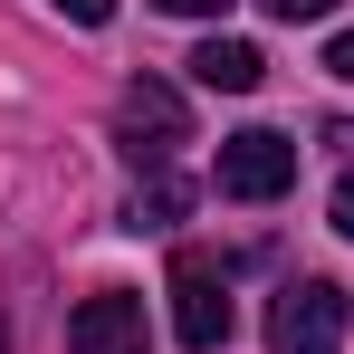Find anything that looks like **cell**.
Here are the masks:
<instances>
[{"instance_id": "obj_1", "label": "cell", "mask_w": 354, "mask_h": 354, "mask_svg": "<svg viewBox=\"0 0 354 354\" xmlns=\"http://www.w3.org/2000/svg\"><path fill=\"white\" fill-rule=\"evenodd\" d=\"M354 326V297L335 278H288L268 297V354H335Z\"/></svg>"}, {"instance_id": "obj_2", "label": "cell", "mask_w": 354, "mask_h": 354, "mask_svg": "<svg viewBox=\"0 0 354 354\" xmlns=\"http://www.w3.org/2000/svg\"><path fill=\"white\" fill-rule=\"evenodd\" d=\"M173 335L192 354L230 345V268H221L211 249H173Z\"/></svg>"}, {"instance_id": "obj_3", "label": "cell", "mask_w": 354, "mask_h": 354, "mask_svg": "<svg viewBox=\"0 0 354 354\" xmlns=\"http://www.w3.org/2000/svg\"><path fill=\"white\" fill-rule=\"evenodd\" d=\"M182 134H192V115H182V86H163V77H134V86L115 96V144H124V163L163 173Z\"/></svg>"}, {"instance_id": "obj_4", "label": "cell", "mask_w": 354, "mask_h": 354, "mask_svg": "<svg viewBox=\"0 0 354 354\" xmlns=\"http://www.w3.org/2000/svg\"><path fill=\"white\" fill-rule=\"evenodd\" d=\"M278 192H297V134L278 124L221 134V201H278Z\"/></svg>"}, {"instance_id": "obj_5", "label": "cell", "mask_w": 354, "mask_h": 354, "mask_svg": "<svg viewBox=\"0 0 354 354\" xmlns=\"http://www.w3.org/2000/svg\"><path fill=\"white\" fill-rule=\"evenodd\" d=\"M67 354H144V297L134 288H96L67 316Z\"/></svg>"}, {"instance_id": "obj_6", "label": "cell", "mask_w": 354, "mask_h": 354, "mask_svg": "<svg viewBox=\"0 0 354 354\" xmlns=\"http://www.w3.org/2000/svg\"><path fill=\"white\" fill-rule=\"evenodd\" d=\"M192 77H201L211 96H249V86L268 77V58H259L249 39H201V48H192Z\"/></svg>"}, {"instance_id": "obj_7", "label": "cell", "mask_w": 354, "mask_h": 354, "mask_svg": "<svg viewBox=\"0 0 354 354\" xmlns=\"http://www.w3.org/2000/svg\"><path fill=\"white\" fill-rule=\"evenodd\" d=\"M182 211H192V182L153 173V182H134V201H124V230H134V239H144V230H173Z\"/></svg>"}, {"instance_id": "obj_8", "label": "cell", "mask_w": 354, "mask_h": 354, "mask_svg": "<svg viewBox=\"0 0 354 354\" xmlns=\"http://www.w3.org/2000/svg\"><path fill=\"white\" fill-rule=\"evenodd\" d=\"M259 10H268V19H288V29H297V19H326L335 0H259Z\"/></svg>"}, {"instance_id": "obj_9", "label": "cell", "mask_w": 354, "mask_h": 354, "mask_svg": "<svg viewBox=\"0 0 354 354\" xmlns=\"http://www.w3.org/2000/svg\"><path fill=\"white\" fill-rule=\"evenodd\" d=\"M67 19H77V29H106V19H115V0H58Z\"/></svg>"}, {"instance_id": "obj_10", "label": "cell", "mask_w": 354, "mask_h": 354, "mask_svg": "<svg viewBox=\"0 0 354 354\" xmlns=\"http://www.w3.org/2000/svg\"><path fill=\"white\" fill-rule=\"evenodd\" d=\"M335 230L354 239V163H345V182H335Z\"/></svg>"}, {"instance_id": "obj_11", "label": "cell", "mask_w": 354, "mask_h": 354, "mask_svg": "<svg viewBox=\"0 0 354 354\" xmlns=\"http://www.w3.org/2000/svg\"><path fill=\"white\" fill-rule=\"evenodd\" d=\"M153 10H173V19H211V10H230V0H153Z\"/></svg>"}, {"instance_id": "obj_12", "label": "cell", "mask_w": 354, "mask_h": 354, "mask_svg": "<svg viewBox=\"0 0 354 354\" xmlns=\"http://www.w3.org/2000/svg\"><path fill=\"white\" fill-rule=\"evenodd\" d=\"M326 67H335V77H345V86H354V29H345V39H335V48H326Z\"/></svg>"}, {"instance_id": "obj_13", "label": "cell", "mask_w": 354, "mask_h": 354, "mask_svg": "<svg viewBox=\"0 0 354 354\" xmlns=\"http://www.w3.org/2000/svg\"><path fill=\"white\" fill-rule=\"evenodd\" d=\"M0 345H10V326H0Z\"/></svg>"}]
</instances>
